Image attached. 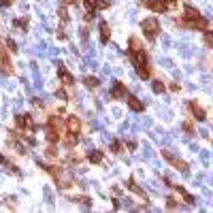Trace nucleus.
<instances>
[{
	"label": "nucleus",
	"instance_id": "11",
	"mask_svg": "<svg viewBox=\"0 0 213 213\" xmlns=\"http://www.w3.org/2000/svg\"><path fill=\"white\" fill-rule=\"evenodd\" d=\"M58 75H60V77L64 79V83H73V77L68 75V70H66L64 66H60V70H58Z\"/></svg>",
	"mask_w": 213,
	"mask_h": 213
},
{
	"label": "nucleus",
	"instance_id": "26",
	"mask_svg": "<svg viewBox=\"0 0 213 213\" xmlns=\"http://www.w3.org/2000/svg\"><path fill=\"white\" fill-rule=\"evenodd\" d=\"M55 98H60V100H66V92H64V89H58V92H55Z\"/></svg>",
	"mask_w": 213,
	"mask_h": 213
},
{
	"label": "nucleus",
	"instance_id": "22",
	"mask_svg": "<svg viewBox=\"0 0 213 213\" xmlns=\"http://www.w3.org/2000/svg\"><path fill=\"white\" fill-rule=\"evenodd\" d=\"M83 66H89V68H96V66H98V62H96V60H94V58H85Z\"/></svg>",
	"mask_w": 213,
	"mask_h": 213
},
{
	"label": "nucleus",
	"instance_id": "24",
	"mask_svg": "<svg viewBox=\"0 0 213 213\" xmlns=\"http://www.w3.org/2000/svg\"><path fill=\"white\" fill-rule=\"evenodd\" d=\"M160 66H164V68H170V66H173V62H170L169 58H160Z\"/></svg>",
	"mask_w": 213,
	"mask_h": 213
},
{
	"label": "nucleus",
	"instance_id": "3",
	"mask_svg": "<svg viewBox=\"0 0 213 213\" xmlns=\"http://www.w3.org/2000/svg\"><path fill=\"white\" fill-rule=\"evenodd\" d=\"M111 96H113V98H126V96H128V94H126V87H124L122 83H113Z\"/></svg>",
	"mask_w": 213,
	"mask_h": 213
},
{
	"label": "nucleus",
	"instance_id": "21",
	"mask_svg": "<svg viewBox=\"0 0 213 213\" xmlns=\"http://www.w3.org/2000/svg\"><path fill=\"white\" fill-rule=\"evenodd\" d=\"M45 136H47V141H49V143L58 141V134H55V130H47V134H45Z\"/></svg>",
	"mask_w": 213,
	"mask_h": 213
},
{
	"label": "nucleus",
	"instance_id": "28",
	"mask_svg": "<svg viewBox=\"0 0 213 213\" xmlns=\"http://www.w3.org/2000/svg\"><path fill=\"white\" fill-rule=\"evenodd\" d=\"M6 47H9V51H17V45L11 41V39H9V43H6Z\"/></svg>",
	"mask_w": 213,
	"mask_h": 213
},
{
	"label": "nucleus",
	"instance_id": "25",
	"mask_svg": "<svg viewBox=\"0 0 213 213\" xmlns=\"http://www.w3.org/2000/svg\"><path fill=\"white\" fill-rule=\"evenodd\" d=\"M130 45H132V49H134V51H139V49H141V41H139V39H130Z\"/></svg>",
	"mask_w": 213,
	"mask_h": 213
},
{
	"label": "nucleus",
	"instance_id": "37",
	"mask_svg": "<svg viewBox=\"0 0 213 213\" xmlns=\"http://www.w3.org/2000/svg\"><path fill=\"white\" fill-rule=\"evenodd\" d=\"M92 128H94V130H98V128H100V124H98L96 120H92Z\"/></svg>",
	"mask_w": 213,
	"mask_h": 213
},
{
	"label": "nucleus",
	"instance_id": "6",
	"mask_svg": "<svg viewBox=\"0 0 213 213\" xmlns=\"http://www.w3.org/2000/svg\"><path fill=\"white\" fill-rule=\"evenodd\" d=\"M30 68H32V75H34V87H36V89H41V87H43V77H41V73H39V66H36V64H32Z\"/></svg>",
	"mask_w": 213,
	"mask_h": 213
},
{
	"label": "nucleus",
	"instance_id": "15",
	"mask_svg": "<svg viewBox=\"0 0 213 213\" xmlns=\"http://www.w3.org/2000/svg\"><path fill=\"white\" fill-rule=\"evenodd\" d=\"M151 156H154V154H151V147L145 145V149L141 151V160H151Z\"/></svg>",
	"mask_w": 213,
	"mask_h": 213
},
{
	"label": "nucleus",
	"instance_id": "4",
	"mask_svg": "<svg viewBox=\"0 0 213 213\" xmlns=\"http://www.w3.org/2000/svg\"><path fill=\"white\" fill-rule=\"evenodd\" d=\"M149 6H151L156 13H164V11L169 9V4H166L164 0H151V2H149Z\"/></svg>",
	"mask_w": 213,
	"mask_h": 213
},
{
	"label": "nucleus",
	"instance_id": "9",
	"mask_svg": "<svg viewBox=\"0 0 213 213\" xmlns=\"http://www.w3.org/2000/svg\"><path fill=\"white\" fill-rule=\"evenodd\" d=\"M190 107H192V111H194V117H196L198 122H205V117H207V115H205V111H203V109H200L196 102H192Z\"/></svg>",
	"mask_w": 213,
	"mask_h": 213
},
{
	"label": "nucleus",
	"instance_id": "34",
	"mask_svg": "<svg viewBox=\"0 0 213 213\" xmlns=\"http://www.w3.org/2000/svg\"><path fill=\"white\" fill-rule=\"evenodd\" d=\"M11 2H13V0H0V6H2V9H6Z\"/></svg>",
	"mask_w": 213,
	"mask_h": 213
},
{
	"label": "nucleus",
	"instance_id": "36",
	"mask_svg": "<svg viewBox=\"0 0 213 213\" xmlns=\"http://www.w3.org/2000/svg\"><path fill=\"white\" fill-rule=\"evenodd\" d=\"M200 158L207 162V160H209V151H200Z\"/></svg>",
	"mask_w": 213,
	"mask_h": 213
},
{
	"label": "nucleus",
	"instance_id": "5",
	"mask_svg": "<svg viewBox=\"0 0 213 213\" xmlns=\"http://www.w3.org/2000/svg\"><path fill=\"white\" fill-rule=\"evenodd\" d=\"M145 64H147V55H145L141 49H139V51H134V66H136V68H141V66H145Z\"/></svg>",
	"mask_w": 213,
	"mask_h": 213
},
{
	"label": "nucleus",
	"instance_id": "20",
	"mask_svg": "<svg viewBox=\"0 0 213 213\" xmlns=\"http://www.w3.org/2000/svg\"><path fill=\"white\" fill-rule=\"evenodd\" d=\"M13 26H15V30H17V32H24V28H26V21H21V19H15V21H13Z\"/></svg>",
	"mask_w": 213,
	"mask_h": 213
},
{
	"label": "nucleus",
	"instance_id": "23",
	"mask_svg": "<svg viewBox=\"0 0 213 213\" xmlns=\"http://www.w3.org/2000/svg\"><path fill=\"white\" fill-rule=\"evenodd\" d=\"M111 151H115V154H120V151H122V145H120V141H111Z\"/></svg>",
	"mask_w": 213,
	"mask_h": 213
},
{
	"label": "nucleus",
	"instance_id": "14",
	"mask_svg": "<svg viewBox=\"0 0 213 213\" xmlns=\"http://www.w3.org/2000/svg\"><path fill=\"white\" fill-rule=\"evenodd\" d=\"M83 83L87 85V87H98V83H100V81H98L96 77H92V75H89V77H85V79H83Z\"/></svg>",
	"mask_w": 213,
	"mask_h": 213
},
{
	"label": "nucleus",
	"instance_id": "27",
	"mask_svg": "<svg viewBox=\"0 0 213 213\" xmlns=\"http://www.w3.org/2000/svg\"><path fill=\"white\" fill-rule=\"evenodd\" d=\"M169 45H170V39L169 36H162V49H169Z\"/></svg>",
	"mask_w": 213,
	"mask_h": 213
},
{
	"label": "nucleus",
	"instance_id": "18",
	"mask_svg": "<svg viewBox=\"0 0 213 213\" xmlns=\"http://www.w3.org/2000/svg\"><path fill=\"white\" fill-rule=\"evenodd\" d=\"M128 188H130L132 192H136V194H141V196H145V190H141V188H139V185H136L134 181H128Z\"/></svg>",
	"mask_w": 213,
	"mask_h": 213
},
{
	"label": "nucleus",
	"instance_id": "1",
	"mask_svg": "<svg viewBox=\"0 0 213 213\" xmlns=\"http://www.w3.org/2000/svg\"><path fill=\"white\" fill-rule=\"evenodd\" d=\"M158 30H160L158 19H145V21H143V32H145V36H147L149 41H154V39H156Z\"/></svg>",
	"mask_w": 213,
	"mask_h": 213
},
{
	"label": "nucleus",
	"instance_id": "29",
	"mask_svg": "<svg viewBox=\"0 0 213 213\" xmlns=\"http://www.w3.org/2000/svg\"><path fill=\"white\" fill-rule=\"evenodd\" d=\"M96 6H100V9H105V6H109V0H98V2H96Z\"/></svg>",
	"mask_w": 213,
	"mask_h": 213
},
{
	"label": "nucleus",
	"instance_id": "39",
	"mask_svg": "<svg viewBox=\"0 0 213 213\" xmlns=\"http://www.w3.org/2000/svg\"><path fill=\"white\" fill-rule=\"evenodd\" d=\"M64 2H73V0H64Z\"/></svg>",
	"mask_w": 213,
	"mask_h": 213
},
{
	"label": "nucleus",
	"instance_id": "35",
	"mask_svg": "<svg viewBox=\"0 0 213 213\" xmlns=\"http://www.w3.org/2000/svg\"><path fill=\"white\" fill-rule=\"evenodd\" d=\"M166 205H169L170 209H175V207H177V203H175V198H169V203H166Z\"/></svg>",
	"mask_w": 213,
	"mask_h": 213
},
{
	"label": "nucleus",
	"instance_id": "31",
	"mask_svg": "<svg viewBox=\"0 0 213 213\" xmlns=\"http://www.w3.org/2000/svg\"><path fill=\"white\" fill-rule=\"evenodd\" d=\"M45 47H47V45H45V43H43V45H39V47H36V49H34V51H36V53H45V51H47V49H45Z\"/></svg>",
	"mask_w": 213,
	"mask_h": 213
},
{
	"label": "nucleus",
	"instance_id": "8",
	"mask_svg": "<svg viewBox=\"0 0 213 213\" xmlns=\"http://www.w3.org/2000/svg\"><path fill=\"white\" fill-rule=\"evenodd\" d=\"M194 51H196V49H192V47H190V45H185V43H181V45H179V53H181L183 58H192V55H194Z\"/></svg>",
	"mask_w": 213,
	"mask_h": 213
},
{
	"label": "nucleus",
	"instance_id": "7",
	"mask_svg": "<svg viewBox=\"0 0 213 213\" xmlns=\"http://www.w3.org/2000/svg\"><path fill=\"white\" fill-rule=\"evenodd\" d=\"M17 124L24 128H32L34 126V122H32V117L30 115H17Z\"/></svg>",
	"mask_w": 213,
	"mask_h": 213
},
{
	"label": "nucleus",
	"instance_id": "38",
	"mask_svg": "<svg viewBox=\"0 0 213 213\" xmlns=\"http://www.w3.org/2000/svg\"><path fill=\"white\" fill-rule=\"evenodd\" d=\"M0 162H2V164H6V160H4V158H2V156H0Z\"/></svg>",
	"mask_w": 213,
	"mask_h": 213
},
{
	"label": "nucleus",
	"instance_id": "10",
	"mask_svg": "<svg viewBox=\"0 0 213 213\" xmlns=\"http://www.w3.org/2000/svg\"><path fill=\"white\" fill-rule=\"evenodd\" d=\"M109 34H111L109 26H107V24H100V41H102V43H109Z\"/></svg>",
	"mask_w": 213,
	"mask_h": 213
},
{
	"label": "nucleus",
	"instance_id": "12",
	"mask_svg": "<svg viewBox=\"0 0 213 213\" xmlns=\"http://www.w3.org/2000/svg\"><path fill=\"white\" fill-rule=\"evenodd\" d=\"M68 128H70V132H79V128H81L79 120H77V117H70V120H68Z\"/></svg>",
	"mask_w": 213,
	"mask_h": 213
},
{
	"label": "nucleus",
	"instance_id": "33",
	"mask_svg": "<svg viewBox=\"0 0 213 213\" xmlns=\"http://www.w3.org/2000/svg\"><path fill=\"white\" fill-rule=\"evenodd\" d=\"M211 41H213L211 32H207V34H205V43H207V45H211Z\"/></svg>",
	"mask_w": 213,
	"mask_h": 213
},
{
	"label": "nucleus",
	"instance_id": "30",
	"mask_svg": "<svg viewBox=\"0 0 213 213\" xmlns=\"http://www.w3.org/2000/svg\"><path fill=\"white\" fill-rule=\"evenodd\" d=\"M60 17H62L64 21H68V13H66V9H60Z\"/></svg>",
	"mask_w": 213,
	"mask_h": 213
},
{
	"label": "nucleus",
	"instance_id": "32",
	"mask_svg": "<svg viewBox=\"0 0 213 213\" xmlns=\"http://www.w3.org/2000/svg\"><path fill=\"white\" fill-rule=\"evenodd\" d=\"M81 39H83V43H87V28H81Z\"/></svg>",
	"mask_w": 213,
	"mask_h": 213
},
{
	"label": "nucleus",
	"instance_id": "2",
	"mask_svg": "<svg viewBox=\"0 0 213 213\" xmlns=\"http://www.w3.org/2000/svg\"><path fill=\"white\" fill-rule=\"evenodd\" d=\"M124 100H128V107H130L134 113H141V111H143V102H141L139 98H134V96H126Z\"/></svg>",
	"mask_w": 213,
	"mask_h": 213
},
{
	"label": "nucleus",
	"instance_id": "13",
	"mask_svg": "<svg viewBox=\"0 0 213 213\" xmlns=\"http://www.w3.org/2000/svg\"><path fill=\"white\" fill-rule=\"evenodd\" d=\"M185 17H188V19H196V17H198V11H196L194 6H185Z\"/></svg>",
	"mask_w": 213,
	"mask_h": 213
},
{
	"label": "nucleus",
	"instance_id": "16",
	"mask_svg": "<svg viewBox=\"0 0 213 213\" xmlns=\"http://www.w3.org/2000/svg\"><path fill=\"white\" fill-rule=\"evenodd\" d=\"M100 160H102V154H100V151H89V162L98 164Z\"/></svg>",
	"mask_w": 213,
	"mask_h": 213
},
{
	"label": "nucleus",
	"instance_id": "19",
	"mask_svg": "<svg viewBox=\"0 0 213 213\" xmlns=\"http://www.w3.org/2000/svg\"><path fill=\"white\" fill-rule=\"evenodd\" d=\"M151 87H154V92H156V94H162V92H164V83H162V81H154Z\"/></svg>",
	"mask_w": 213,
	"mask_h": 213
},
{
	"label": "nucleus",
	"instance_id": "17",
	"mask_svg": "<svg viewBox=\"0 0 213 213\" xmlns=\"http://www.w3.org/2000/svg\"><path fill=\"white\" fill-rule=\"evenodd\" d=\"M179 194H181V196H183V198H185V200H188L190 205H194V203H196V198H194L192 194H188V192H185L183 188H179Z\"/></svg>",
	"mask_w": 213,
	"mask_h": 213
}]
</instances>
